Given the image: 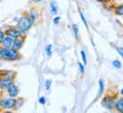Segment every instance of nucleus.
Listing matches in <instances>:
<instances>
[{
    "instance_id": "obj_1",
    "label": "nucleus",
    "mask_w": 123,
    "mask_h": 113,
    "mask_svg": "<svg viewBox=\"0 0 123 113\" xmlns=\"http://www.w3.org/2000/svg\"><path fill=\"white\" fill-rule=\"evenodd\" d=\"M22 60V54L14 48H5L0 46V61L17 62Z\"/></svg>"
},
{
    "instance_id": "obj_2",
    "label": "nucleus",
    "mask_w": 123,
    "mask_h": 113,
    "mask_svg": "<svg viewBox=\"0 0 123 113\" xmlns=\"http://www.w3.org/2000/svg\"><path fill=\"white\" fill-rule=\"evenodd\" d=\"M33 24H34V22H33V21H32L29 16H27L26 14L24 13L22 16L19 17L18 22L16 23V26H17L18 29L22 31L24 34H26L27 32L31 30V27L33 26Z\"/></svg>"
},
{
    "instance_id": "obj_3",
    "label": "nucleus",
    "mask_w": 123,
    "mask_h": 113,
    "mask_svg": "<svg viewBox=\"0 0 123 113\" xmlns=\"http://www.w3.org/2000/svg\"><path fill=\"white\" fill-rule=\"evenodd\" d=\"M116 94H112V93H108L106 94L100 100V104L104 109L108 110V111H113L115 107V100H116Z\"/></svg>"
},
{
    "instance_id": "obj_4",
    "label": "nucleus",
    "mask_w": 123,
    "mask_h": 113,
    "mask_svg": "<svg viewBox=\"0 0 123 113\" xmlns=\"http://www.w3.org/2000/svg\"><path fill=\"white\" fill-rule=\"evenodd\" d=\"M4 30H5L6 35H9V37H12V38H18V37L25 35L22 31L18 29L17 26H15V25H6Z\"/></svg>"
},
{
    "instance_id": "obj_5",
    "label": "nucleus",
    "mask_w": 123,
    "mask_h": 113,
    "mask_svg": "<svg viewBox=\"0 0 123 113\" xmlns=\"http://www.w3.org/2000/svg\"><path fill=\"white\" fill-rule=\"evenodd\" d=\"M16 98L13 97H2L0 100V109L1 110H14Z\"/></svg>"
},
{
    "instance_id": "obj_6",
    "label": "nucleus",
    "mask_w": 123,
    "mask_h": 113,
    "mask_svg": "<svg viewBox=\"0 0 123 113\" xmlns=\"http://www.w3.org/2000/svg\"><path fill=\"white\" fill-rule=\"evenodd\" d=\"M15 75H16V74H14V75H6V77H2L1 82H0V90L6 91V89H7L10 85H13V83L15 82Z\"/></svg>"
},
{
    "instance_id": "obj_7",
    "label": "nucleus",
    "mask_w": 123,
    "mask_h": 113,
    "mask_svg": "<svg viewBox=\"0 0 123 113\" xmlns=\"http://www.w3.org/2000/svg\"><path fill=\"white\" fill-rule=\"evenodd\" d=\"M6 93L9 97H13V98H16L19 95V87H18L16 83L14 82L13 85H10L7 89H6Z\"/></svg>"
},
{
    "instance_id": "obj_8",
    "label": "nucleus",
    "mask_w": 123,
    "mask_h": 113,
    "mask_svg": "<svg viewBox=\"0 0 123 113\" xmlns=\"http://www.w3.org/2000/svg\"><path fill=\"white\" fill-rule=\"evenodd\" d=\"M25 44V35L22 37H18V38H14V44H13V48L16 50H21Z\"/></svg>"
},
{
    "instance_id": "obj_9",
    "label": "nucleus",
    "mask_w": 123,
    "mask_h": 113,
    "mask_svg": "<svg viewBox=\"0 0 123 113\" xmlns=\"http://www.w3.org/2000/svg\"><path fill=\"white\" fill-rule=\"evenodd\" d=\"M13 44H14V38L9 37V35H5V38L0 42V46L5 48H13Z\"/></svg>"
},
{
    "instance_id": "obj_10",
    "label": "nucleus",
    "mask_w": 123,
    "mask_h": 113,
    "mask_svg": "<svg viewBox=\"0 0 123 113\" xmlns=\"http://www.w3.org/2000/svg\"><path fill=\"white\" fill-rule=\"evenodd\" d=\"M25 14H26L27 16H29V17H30L34 23L37 22L38 20H39L40 14H39V10H38L37 8H31L30 10H29V12H26Z\"/></svg>"
},
{
    "instance_id": "obj_11",
    "label": "nucleus",
    "mask_w": 123,
    "mask_h": 113,
    "mask_svg": "<svg viewBox=\"0 0 123 113\" xmlns=\"http://www.w3.org/2000/svg\"><path fill=\"white\" fill-rule=\"evenodd\" d=\"M115 111H117L120 113H123V96L121 97H116V100H115Z\"/></svg>"
},
{
    "instance_id": "obj_12",
    "label": "nucleus",
    "mask_w": 123,
    "mask_h": 113,
    "mask_svg": "<svg viewBox=\"0 0 123 113\" xmlns=\"http://www.w3.org/2000/svg\"><path fill=\"white\" fill-rule=\"evenodd\" d=\"M104 90H105V82H104L103 79H100L98 81V94H97V98H99L104 94Z\"/></svg>"
},
{
    "instance_id": "obj_13",
    "label": "nucleus",
    "mask_w": 123,
    "mask_h": 113,
    "mask_svg": "<svg viewBox=\"0 0 123 113\" xmlns=\"http://www.w3.org/2000/svg\"><path fill=\"white\" fill-rule=\"evenodd\" d=\"M113 12L116 16H123V4H119L116 5L113 9Z\"/></svg>"
},
{
    "instance_id": "obj_14",
    "label": "nucleus",
    "mask_w": 123,
    "mask_h": 113,
    "mask_svg": "<svg viewBox=\"0 0 123 113\" xmlns=\"http://www.w3.org/2000/svg\"><path fill=\"white\" fill-rule=\"evenodd\" d=\"M24 104V98L22 97H16V100H15V106H14V111H17L22 107V105Z\"/></svg>"
},
{
    "instance_id": "obj_15",
    "label": "nucleus",
    "mask_w": 123,
    "mask_h": 113,
    "mask_svg": "<svg viewBox=\"0 0 123 113\" xmlns=\"http://www.w3.org/2000/svg\"><path fill=\"white\" fill-rule=\"evenodd\" d=\"M50 13L53 14V15H55V16L58 14V6L55 1H51V2H50Z\"/></svg>"
},
{
    "instance_id": "obj_16",
    "label": "nucleus",
    "mask_w": 123,
    "mask_h": 113,
    "mask_svg": "<svg viewBox=\"0 0 123 113\" xmlns=\"http://www.w3.org/2000/svg\"><path fill=\"white\" fill-rule=\"evenodd\" d=\"M72 31H73V34H74V38L76 40H79L80 35H79V26L76 24H72Z\"/></svg>"
},
{
    "instance_id": "obj_17",
    "label": "nucleus",
    "mask_w": 123,
    "mask_h": 113,
    "mask_svg": "<svg viewBox=\"0 0 123 113\" xmlns=\"http://www.w3.org/2000/svg\"><path fill=\"white\" fill-rule=\"evenodd\" d=\"M16 74L14 71H9V70H0V77H6V75H14Z\"/></svg>"
},
{
    "instance_id": "obj_18",
    "label": "nucleus",
    "mask_w": 123,
    "mask_h": 113,
    "mask_svg": "<svg viewBox=\"0 0 123 113\" xmlns=\"http://www.w3.org/2000/svg\"><path fill=\"white\" fill-rule=\"evenodd\" d=\"M46 55L48 57L53 55V45H47L46 46Z\"/></svg>"
},
{
    "instance_id": "obj_19",
    "label": "nucleus",
    "mask_w": 123,
    "mask_h": 113,
    "mask_svg": "<svg viewBox=\"0 0 123 113\" xmlns=\"http://www.w3.org/2000/svg\"><path fill=\"white\" fill-rule=\"evenodd\" d=\"M112 64H113V66H114L115 69H117V70L122 69V63H121L119 60H114V61L112 62Z\"/></svg>"
},
{
    "instance_id": "obj_20",
    "label": "nucleus",
    "mask_w": 123,
    "mask_h": 113,
    "mask_svg": "<svg viewBox=\"0 0 123 113\" xmlns=\"http://www.w3.org/2000/svg\"><path fill=\"white\" fill-rule=\"evenodd\" d=\"M51 83H53V81H51L50 79H47V80H46V82H44V88H46V90L47 91L50 90V88H51Z\"/></svg>"
},
{
    "instance_id": "obj_21",
    "label": "nucleus",
    "mask_w": 123,
    "mask_h": 113,
    "mask_svg": "<svg viewBox=\"0 0 123 113\" xmlns=\"http://www.w3.org/2000/svg\"><path fill=\"white\" fill-rule=\"evenodd\" d=\"M79 14H80V17H81V20H82V22H83L84 26H86V27H87V29H88V30H89L88 22H87V20H86V17H84V15H83V14H82V12H81V10H80V12H79Z\"/></svg>"
},
{
    "instance_id": "obj_22",
    "label": "nucleus",
    "mask_w": 123,
    "mask_h": 113,
    "mask_svg": "<svg viewBox=\"0 0 123 113\" xmlns=\"http://www.w3.org/2000/svg\"><path fill=\"white\" fill-rule=\"evenodd\" d=\"M81 57H82V63H83L84 65H87L88 60H87V55H86V52H84V50H81Z\"/></svg>"
},
{
    "instance_id": "obj_23",
    "label": "nucleus",
    "mask_w": 123,
    "mask_h": 113,
    "mask_svg": "<svg viewBox=\"0 0 123 113\" xmlns=\"http://www.w3.org/2000/svg\"><path fill=\"white\" fill-rule=\"evenodd\" d=\"M78 66H79V70H80V72H81V74H83L84 73V70H86V65H84L83 63H78Z\"/></svg>"
},
{
    "instance_id": "obj_24",
    "label": "nucleus",
    "mask_w": 123,
    "mask_h": 113,
    "mask_svg": "<svg viewBox=\"0 0 123 113\" xmlns=\"http://www.w3.org/2000/svg\"><path fill=\"white\" fill-rule=\"evenodd\" d=\"M115 49L117 50V53H119V55L123 58V47H121V46H115Z\"/></svg>"
},
{
    "instance_id": "obj_25",
    "label": "nucleus",
    "mask_w": 123,
    "mask_h": 113,
    "mask_svg": "<svg viewBox=\"0 0 123 113\" xmlns=\"http://www.w3.org/2000/svg\"><path fill=\"white\" fill-rule=\"evenodd\" d=\"M47 103V100H46V97L44 96H41L39 98V104H41V105H44Z\"/></svg>"
},
{
    "instance_id": "obj_26",
    "label": "nucleus",
    "mask_w": 123,
    "mask_h": 113,
    "mask_svg": "<svg viewBox=\"0 0 123 113\" xmlns=\"http://www.w3.org/2000/svg\"><path fill=\"white\" fill-rule=\"evenodd\" d=\"M5 35H6V33H5V30L2 29V27H0V42H1V40L5 38Z\"/></svg>"
},
{
    "instance_id": "obj_27",
    "label": "nucleus",
    "mask_w": 123,
    "mask_h": 113,
    "mask_svg": "<svg viewBox=\"0 0 123 113\" xmlns=\"http://www.w3.org/2000/svg\"><path fill=\"white\" fill-rule=\"evenodd\" d=\"M53 22H54V24H56V25H57V24H59V22H61V17H59V16H55Z\"/></svg>"
},
{
    "instance_id": "obj_28",
    "label": "nucleus",
    "mask_w": 123,
    "mask_h": 113,
    "mask_svg": "<svg viewBox=\"0 0 123 113\" xmlns=\"http://www.w3.org/2000/svg\"><path fill=\"white\" fill-rule=\"evenodd\" d=\"M111 0H97V2H99V4H103V5H108Z\"/></svg>"
},
{
    "instance_id": "obj_29",
    "label": "nucleus",
    "mask_w": 123,
    "mask_h": 113,
    "mask_svg": "<svg viewBox=\"0 0 123 113\" xmlns=\"http://www.w3.org/2000/svg\"><path fill=\"white\" fill-rule=\"evenodd\" d=\"M18 20H19V17H14L13 18V23H17Z\"/></svg>"
},
{
    "instance_id": "obj_30",
    "label": "nucleus",
    "mask_w": 123,
    "mask_h": 113,
    "mask_svg": "<svg viewBox=\"0 0 123 113\" xmlns=\"http://www.w3.org/2000/svg\"><path fill=\"white\" fill-rule=\"evenodd\" d=\"M32 1H33L34 4H40V2H41L42 0H32Z\"/></svg>"
},
{
    "instance_id": "obj_31",
    "label": "nucleus",
    "mask_w": 123,
    "mask_h": 113,
    "mask_svg": "<svg viewBox=\"0 0 123 113\" xmlns=\"http://www.w3.org/2000/svg\"><path fill=\"white\" fill-rule=\"evenodd\" d=\"M120 94H121V96H123V88L121 89V90H120Z\"/></svg>"
},
{
    "instance_id": "obj_32",
    "label": "nucleus",
    "mask_w": 123,
    "mask_h": 113,
    "mask_svg": "<svg viewBox=\"0 0 123 113\" xmlns=\"http://www.w3.org/2000/svg\"><path fill=\"white\" fill-rule=\"evenodd\" d=\"M1 79H2V77H0V82H1Z\"/></svg>"
}]
</instances>
